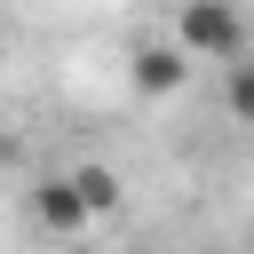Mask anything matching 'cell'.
Masks as SVG:
<instances>
[{
	"label": "cell",
	"mask_w": 254,
	"mask_h": 254,
	"mask_svg": "<svg viewBox=\"0 0 254 254\" xmlns=\"http://www.w3.org/2000/svg\"><path fill=\"white\" fill-rule=\"evenodd\" d=\"M32 214H40V222H48V230H64V238H71V230H87V222H95V214H87V198H79V190H71V175H48V183H40V190H32Z\"/></svg>",
	"instance_id": "3"
},
{
	"label": "cell",
	"mask_w": 254,
	"mask_h": 254,
	"mask_svg": "<svg viewBox=\"0 0 254 254\" xmlns=\"http://www.w3.org/2000/svg\"><path fill=\"white\" fill-rule=\"evenodd\" d=\"M183 79H190L183 40H151V48H135V87H143V95H183Z\"/></svg>",
	"instance_id": "2"
},
{
	"label": "cell",
	"mask_w": 254,
	"mask_h": 254,
	"mask_svg": "<svg viewBox=\"0 0 254 254\" xmlns=\"http://www.w3.org/2000/svg\"><path fill=\"white\" fill-rule=\"evenodd\" d=\"M175 40H183V56H214V64H230V56H246V16H238L230 0H183Z\"/></svg>",
	"instance_id": "1"
},
{
	"label": "cell",
	"mask_w": 254,
	"mask_h": 254,
	"mask_svg": "<svg viewBox=\"0 0 254 254\" xmlns=\"http://www.w3.org/2000/svg\"><path fill=\"white\" fill-rule=\"evenodd\" d=\"M71 190L87 198V214H111V206H119V175H111V167H95V159H87V167H71Z\"/></svg>",
	"instance_id": "5"
},
{
	"label": "cell",
	"mask_w": 254,
	"mask_h": 254,
	"mask_svg": "<svg viewBox=\"0 0 254 254\" xmlns=\"http://www.w3.org/2000/svg\"><path fill=\"white\" fill-rule=\"evenodd\" d=\"M222 111L254 127V56H230L222 64Z\"/></svg>",
	"instance_id": "4"
}]
</instances>
